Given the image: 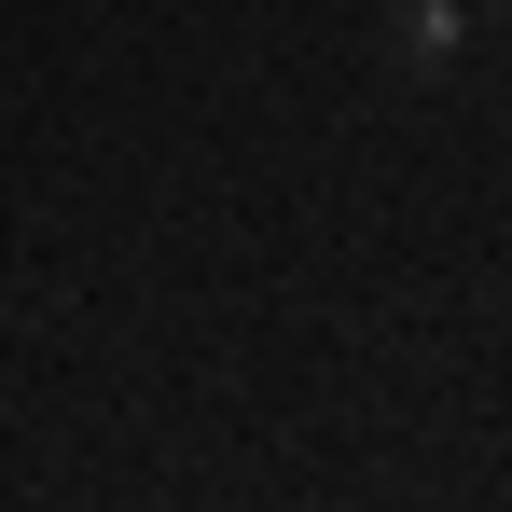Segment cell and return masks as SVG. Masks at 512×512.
<instances>
[{"instance_id": "1", "label": "cell", "mask_w": 512, "mask_h": 512, "mask_svg": "<svg viewBox=\"0 0 512 512\" xmlns=\"http://www.w3.org/2000/svg\"><path fill=\"white\" fill-rule=\"evenodd\" d=\"M388 56H402L416 84H443V70L471 56V0H402V28H388Z\"/></svg>"}]
</instances>
